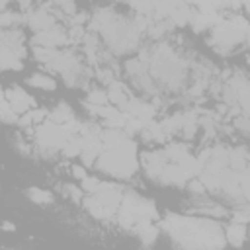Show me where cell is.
<instances>
[{"label": "cell", "mask_w": 250, "mask_h": 250, "mask_svg": "<svg viewBox=\"0 0 250 250\" xmlns=\"http://www.w3.org/2000/svg\"><path fill=\"white\" fill-rule=\"evenodd\" d=\"M160 229L180 250H221L225 246L223 227L211 219L166 215Z\"/></svg>", "instance_id": "obj_1"}, {"label": "cell", "mask_w": 250, "mask_h": 250, "mask_svg": "<svg viewBox=\"0 0 250 250\" xmlns=\"http://www.w3.org/2000/svg\"><path fill=\"white\" fill-rule=\"evenodd\" d=\"M100 172L115 178V180H131L139 172V154H137V143H131L127 146L119 148H105L98 156L94 164Z\"/></svg>", "instance_id": "obj_2"}, {"label": "cell", "mask_w": 250, "mask_h": 250, "mask_svg": "<svg viewBox=\"0 0 250 250\" xmlns=\"http://www.w3.org/2000/svg\"><path fill=\"white\" fill-rule=\"evenodd\" d=\"M115 219H117L121 229L135 230L143 223H154L158 219V211H156V205L150 199H146V197L129 189V191H123V197H121V203L117 207Z\"/></svg>", "instance_id": "obj_3"}, {"label": "cell", "mask_w": 250, "mask_h": 250, "mask_svg": "<svg viewBox=\"0 0 250 250\" xmlns=\"http://www.w3.org/2000/svg\"><path fill=\"white\" fill-rule=\"evenodd\" d=\"M248 39V23L244 16L221 20L209 35V45L219 51V53H229L232 51L238 43H246Z\"/></svg>", "instance_id": "obj_4"}, {"label": "cell", "mask_w": 250, "mask_h": 250, "mask_svg": "<svg viewBox=\"0 0 250 250\" xmlns=\"http://www.w3.org/2000/svg\"><path fill=\"white\" fill-rule=\"evenodd\" d=\"M57 14L51 10V6H31L27 14H23V21L27 23V27L33 31V33H41V31H47L57 23Z\"/></svg>", "instance_id": "obj_5"}, {"label": "cell", "mask_w": 250, "mask_h": 250, "mask_svg": "<svg viewBox=\"0 0 250 250\" xmlns=\"http://www.w3.org/2000/svg\"><path fill=\"white\" fill-rule=\"evenodd\" d=\"M31 45L33 47H45V49H59V47H66V45H72V43H70L68 31L61 25H55L47 31L33 33Z\"/></svg>", "instance_id": "obj_6"}, {"label": "cell", "mask_w": 250, "mask_h": 250, "mask_svg": "<svg viewBox=\"0 0 250 250\" xmlns=\"http://www.w3.org/2000/svg\"><path fill=\"white\" fill-rule=\"evenodd\" d=\"M4 100H6V104L10 105V109H12L18 117L35 107V98H33L31 94H27L21 86H10V88L4 92Z\"/></svg>", "instance_id": "obj_7"}, {"label": "cell", "mask_w": 250, "mask_h": 250, "mask_svg": "<svg viewBox=\"0 0 250 250\" xmlns=\"http://www.w3.org/2000/svg\"><path fill=\"white\" fill-rule=\"evenodd\" d=\"M47 119L53 121V123H57V125H64V123L74 121V111H72V107L66 102H59L55 107L49 109Z\"/></svg>", "instance_id": "obj_8"}, {"label": "cell", "mask_w": 250, "mask_h": 250, "mask_svg": "<svg viewBox=\"0 0 250 250\" xmlns=\"http://www.w3.org/2000/svg\"><path fill=\"white\" fill-rule=\"evenodd\" d=\"M225 242H229L234 248H240L246 240V225H238V223H230L225 230H223Z\"/></svg>", "instance_id": "obj_9"}, {"label": "cell", "mask_w": 250, "mask_h": 250, "mask_svg": "<svg viewBox=\"0 0 250 250\" xmlns=\"http://www.w3.org/2000/svg\"><path fill=\"white\" fill-rule=\"evenodd\" d=\"M133 232L137 234L141 246H145V248H150L156 242V238H158V227L154 223H143Z\"/></svg>", "instance_id": "obj_10"}, {"label": "cell", "mask_w": 250, "mask_h": 250, "mask_svg": "<svg viewBox=\"0 0 250 250\" xmlns=\"http://www.w3.org/2000/svg\"><path fill=\"white\" fill-rule=\"evenodd\" d=\"M141 137L146 143H166V139H168V135L164 133L160 121H154V119L145 125V129L141 131Z\"/></svg>", "instance_id": "obj_11"}, {"label": "cell", "mask_w": 250, "mask_h": 250, "mask_svg": "<svg viewBox=\"0 0 250 250\" xmlns=\"http://www.w3.org/2000/svg\"><path fill=\"white\" fill-rule=\"evenodd\" d=\"M23 66L21 57L10 47H0V70H20Z\"/></svg>", "instance_id": "obj_12"}, {"label": "cell", "mask_w": 250, "mask_h": 250, "mask_svg": "<svg viewBox=\"0 0 250 250\" xmlns=\"http://www.w3.org/2000/svg\"><path fill=\"white\" fill-rule=\"evenodd\" d=\"M25 82L31 88H39V90H55L57 88V80L47 72H33L25 78Z\"/></svg>", "instance_id": "obj_13"}, {"label": "cell", "mask_w": 250, "mask_h": 250, "mask_svg": "<svg viewBox=\"0 0 250 250\" xmlns=\"http://www.w3.org/2000/svg\"><path fill=\"white\" fill-rule=\"evenodd\" d=\"M25 195H27V199H31V203H37V205H49V203L55 201V197H53L51 191H47L43 188H37V186L27 188L25 189Z\"/></svg>", "instance_id": "obj_14"}, {"label": "cell", "mask_w": 250, "mask_h": 250, "mask_svg": "<svg viewBox=\"0 0 250 250\" xmlns=\"http://www.w3.org/2000/svg\"><path fill=\"white\" fill-rule=\"evenodd\" d=\"M80 152H82V137H80V135H72V137L64 143V146L61 148V154H62L64 158L80 156Z\"/></svg>", "instance_id": "obj_15"}, {"label": "cell", "mask_w": 250, "mask_h": 250, "mask_svg": "<svg viewBox=\"0 0 250 250\" xmlns=\"http://www.w3.org/2000/svg\"><path fill=\"white\" fill-rule=\"evenodd\" d=\"M84 104H88V105H107V104H109L107 92L102 90V88H94V90H90V92L86 94Z\"/></svg>", "instance_id": "obj_16"}, {"label": "cell", "mask_w": 250, "mask_h": 250, "mask_svg": "<svg viewBox=\"0 0 250 250\" xmlns=\"http://www.w3.org/2000/svg\"><path fill=\"white\" fill-rule=\"evenodd\" d=\"M102 180L98 178V176H92V174H88L84 180H80V189L84 191V193H88V195H94L100 188H102Z\"/></svg>", "instance_id": "obj_17"}, {"label": "cell", "mask_w": 250, "mask_h": 250, "mask_svg": "<svg viewBox=\"0 0 250 250\" xmlns=\"http://www.w3.org/2000/svg\"><path fill=\"white\" fill-rule=\"evenodd\" d=\"M61 191H62L64 197H68V199L74 201V203H80V201H82V189H80L78 186L62 184V186H61Z\"/></svg>", "instance_id": "obj_18"}, {"label": "cell", "mask_w": 250, "mask_h": 250, "mask_svg": "<svg viewBox=\"0 0 250 250\" xmlns=\"http://www.w3.org/2000/svg\"><path fill=\"white\" fill-rule=\"evenodd\" d=\"M250 219V211H248V205L242 203L240 207H236L232 211V223H238V225H246Z\"/></svg>", "instance_id": "obj_19"}, {"label": "cell", "mask_w": 250, "mask_h": 250, "mask_svg": "<svg viewBox=\"0 0 250 250\" xmlns=\"http://www.w3.org/2000/svg\"><path fill=\"white\" fill-rule=\"evenodd\" d=\"M186 186H188V191H189V193H193L195 197H203V195H205V186L199 182V178L189 180Z\"/></svg>", "instance_id": "obj_20"}, {"label": "cell", "mask_w": 250, "mask_h": 250, "mask_svg": "<svg viewBox=\"0 0 250 250\" xmlns=\"http://www.w3.org/2000/svg\"><path fill=\"white\" fill-rule=\"evenodd\" d=\"M70 170H72V176H74L76 180H84V178L88 176V174H86V168H84L82 164H72Z\"/></svg>", "instance_id": "obj_21"}, {"label": "cell", "mask_w": 250, "mask_h": 250, "mask_svg": "<svg viewBox=\"0 0 250 250\" xmlns=\"http://www.w3.org/2000/svg\"><path fill=\"white\" fill-rule=\"evenodd\" d=\"M4 109H6V100L0 102V123H2V113H4Z\"/></svg>", "instance_id": "obj_22"}, {"label": "cell", "mask_w": 250, "mask_h": 250, "mask_svg": "<svg viewBox=\"0 0 250 250\" xmlns=\"http://www.w3.org/2000/svg\"><path fill=\"white\" fill-rule=\"evenodd\" d=\"M2 229H6V230H16V227H14V225H10V223H4V225H2Z\"/></svg>", "instance_id": "obj_23"}, {"label": "cell", "mask_w": 250, "mask_h": 250, "mask_svg": "<svg viewBox=\"0 0 250 250\" xmlns=\"http://www.w3.org/2000/svg\"><path fill=\"white\" fill-rule=\"evenodd\" d=\"M4 92H6V90L0 86V102H4Z\"/></svg>", "instance_id": "obj_24"}]
</instances>
